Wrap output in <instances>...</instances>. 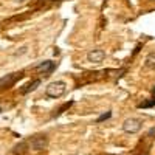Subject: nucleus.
Listing matches in <instances>:
<instances>
[{
    "label": "nucleus",
    "mask_w": 155,
    "mask_h": 155,
    "mask_svg": "<svg viewBox=\"0 0 155 155\" xmlns=\"http://www.w3.org/2000/svg\"><path fill=\"white\" fill-rule=\"evenodd\" d=\"M0 112H2V107H0Z\"/></svg>",
    "instance_id": "4468645a"
},
{
    "label": "nucleus",
    "mask_w": 155,
    "mask_h": 155,
    "mask_svg": "<svg viewBox=\"0 0 155 155\" xmlns=\"http://www.w3.org/2000/svg\"><path fill=\"white\" fill-rule=\"evenodd\" d=\"M152 92H153V95H155V88H153V90H152Z\"/></svg>",
    "instance_id": "ddd939ff"
},
{
    "label": "nucleus",
    "mask_w": 155,
    "mask_h": 155,
    "mask_svg": "<svg viewBox=\"0 0 155 155\" xmlns=\"http://www.w3.org/2000/svg\"><path fill=\"white\" fill-rule=\"evenodd\" d=\"M28 144L33 150H44L48 146V138L47 135H34L28 140Z\"/></svg>",
    "instance_id": "f03ea898"
},
{
    "label": "nucleus",
    "mask_w": 155,
    "mask_h": 155,
    "mask_svg": "<svg viewBox=\"0 0 155 155\" xmlns=\"http://www.w3.org/2000/svg\"><path fill=\"white\" fill-rule=\"evenodd\" d=\"M104 58H106V53H104L102 50H99V48L92 50V51H90V53L87 54L88 62H93V64H99V62H102V61H104Z\"/></svg>",
    "instance_id": "423d86ee"
},
{
    "label": "nucleus",
    "mask_w": 155,
    "mask_h": 155,
    "mask_svg": "<svg viewBox=\"0 0 155 155\" xmlns=\"http://www.w3.org/2000/svg\"><path fill=\"white\" fill-rule=\"evenodd\" d=\"M54 68H56V64L51 62V61H44V62H41V64H39V65L36 67V70L42 71L44 76H50L51 73L54 71Z\"/></svg>",
    "instance_id": "39448f33"
},
{
    "label": "nucleus",
    "mask_w": 155,
    "mask_h": 155,
    "mask_svg": "<svg viewBox=\"0 0 155 155\" xmlns=\"http://www.w3.org/2000/svg\"><path fill=\"white\" fill-rule=\"evenodd\" d=\"M20 2H22V0H20Z\"/></svg>",
    "instance_id": "2eb2a0df"
},
{
    "label": "nucleus",
    "mask_w": 155,
    "mask_h": 155,
    "mask_svg": "<svg viewBox=\"0 0 155 155\" xmlns=\"http://www.w3.org/2000/svg\"><path fill=\"white\" fill-rule=\"evenodd\" d=\"M22 76H23V73L19 71V73H9V74H6L3 78H0V88H9V87H12L14 82L17 79H20Z\"/></svg>",
    "instance_id": "20e7f679"
},
{
    "label": "nucleus",
    "mask_w": 155,
    "mask_h": 155,
    "mask_svg": "<svg viewBox=\"0 0 155 155\" xmlns=\"http://www.w3.org/2000/svg\"><path fill=\"white\" fill-rule=\"evenodd\" d=\"M71 104H73V101H68V102H65V104H64V106H62V107H61V109H59V110H58V112H56L53 116H59V115H62V113L65 112L68 107H71Z\"/></svg>",
    "instance_id": "1a4fd4ad"
},
{
    "label": "nucleus",
    "mask_w": 155,
    "mask_h": 155,
    "mask_svg": "<svg viewBox=\"0 0 155 155\" xmlns=\"http://www.w3.org/2000/svg\"><path fill=\"white\" fill-rule=\"evenodd\" d=\"M65 90H67V84L64 82V81H54V82H51L48 84V87L45 88V95L47 98H61L64 93H65Z\"/></svg>",
    "instance_id": "f257e3e1"
},
{
    "label": "nucleus",
    "mask_w": 155,
    "mask_h": 155,
    "mask_svg": "<svg viewBox=\"0 0 155 155\" xmlns=\"http://www.w3.org/2000/svg\"><path fill=\"white\" fill-rule=\"evenodd\" d=\"M144 67H146V68H155V53H150V54L146 58Z\"/></svg>",
    "instance_id": "6e6552de"
},
{
    "label": "nucleus",
    "mask_w": 155,
    "mask_h": 155,
    "mask_svg": "<svg viewBox=\"0 0 155 155\" xmlns=\"http://www.w3.org/2000/svg\"><path fill=\"white\" fill-rule=\"evenodd\" d=\"M110 116H112V112H107V113H102V115L99 116V118L96 120V123H102V121H106V120H109V118H110Z\"/></svg>",
    "instance_id": "9b49d317"
},
{
    "label": "nucleus",
    "mask_w": 155,
    "mask_h": 155,
    "mask_svg": "<svg viewBox=\"0 0 155 155\" xmlns=\"http://www.w3.org/2000/svg\"><path fill=\"white\" fill-rule=\"evenodd\" d=\"M141 126H143V121L138 120V118H129L123 123V130L126 134H137L140 132Z\"/></svg>",
    "instance_id": "7ed1b4c3"
},
{
    "label": "nucleus",
    "mask_w": 155,
    "mask_h": 155,
    "mask_svg": "<svg viewBox=\"0 0 155 155\" xmlns=\"http://www.w3.org/2000/svg\"><path fill=\"white\" fill-rule=\"evenodd\" d=\"M39 85H41V79H34L33 82H30V84L25 85V88H22V93H23V95H27V93L33 92V90H36Z\"/></svg>",
    "instance_id": "0eeeda50"
},
{
    "label": "nucleus",
    "mask_w": 155,
    "mask_h": 155,
    "mask_svg": "<svg viewBox=\"0 0 155 155\" xmlns=\"http://www.w3.org/2000/svg\"><path fill=\"white\" fill-rule=\"evenodd\" d=\"M152 106H155V98H152V99L147 101V102H141L138 107H140V109H147V107H152Z\"/></svg>",
    "instance_id": "9d476101"
},
{
    "label": "nucleus",
    "mask_w": 155,
    "mask_h": 155,
    "mask_svg": "<svg viewBox=\"0 0 155 155\" xmlns=\"http://www.w3.org/2000/svg\"><path fill=\"white\" fill-rule=\"evenodd\" d=\"M152 134H155V129H150V132H149V135H152Z\"/></svg>",
    "instance_id": "f8f14e48"
}]
</instances>
